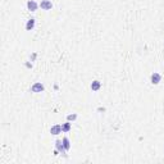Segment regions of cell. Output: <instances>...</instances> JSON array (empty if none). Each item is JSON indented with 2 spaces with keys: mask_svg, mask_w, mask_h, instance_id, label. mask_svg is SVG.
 Masks as SVG:
<instances>
[{
  "mask_svg": "<svg viewBox=\"0 0 164 164\" xmlns=\"http://www.w3.org/2000/svg\"><path fill=\"white\" fill-rule=\"evenodd\" d=\"M160 81H162V75H160V73L154 72L153 75H151V77H150V82H151L153 85H159V83H160Z\"/></svg>",
  "mask_w": 164,
  "mask_h": 164,
  "instance_id": "277c9868",
  "label": "cell"
},
{
  "mask_svg": "<svg viewBox=\"0 0 164 164\" xmlns=\"http://www.w3.org/2000/svg\"><path fill=\"white\" fill-rule=\"evenodd\" d=\"M62 132H63L62 124H54V126H52V128H50V134L53 136H58V135H60Z\"/></svg>",
  "mask_w": 164,
  "mask_h": 164,
  "instance_id": "8992f818",
  "label": "cell"
},
{
  "mask_svg": "<svg viewBox=\"0 0 164 164\" xmlns=\"http://www.w3.org/2000/svg\"><path fill=\"white\" fill-rule=\"evenodd\" d=\"M35 25H36V21H35V18H30L28 21L26 23V30L27 31H32L35 28Z\"/></svg>",
  "mask_w": 164,
  "mask_h": 164,
  "instance_id": "ba28073f",
  "label": "cell"
},
{
  "mask_svg": "<svg viewBox=\"0 0 164 164\" xmlns=\"http://www.w3.org/2000/svg\"><path fill=\"white\" fill-rule=\"evenodd\" d=\"M40 8L42 10H52L53 9V3L50 0H41L40 3Z\"/></svg>",
  "mask_w": 164,
  "mask_h": 164,
  "instance_id": "3957f363",
  "label": "cell"
},
{
  "mask_svg": "<svg viewBox=\"0 0 164 164\" xmlns=\"http://www.w3.org/2000/svg\"><path fill=\"white\" fill-rule=\"evenodd\" d=\"M90 89L92 90V91H99V90L101 89V82L100 81H97V80H95V81H92L91 82V85H90Z\"/></svg>",
  "mask_w": 164,
  "mask_h": 164,
  "instance_id": "52a82bcc",
  "label": "cell"
},
{
  "mask_svg": "<svg viewBox=\"0 0 164 164\" xmlns=\"http://www.w3.org/2000/svg\"><path fill=\"white\" fill-rule=\"evenodd\" d=\"M38 7H40V4L36 3L35 0H28L27 1V9L30 12H36L38 9Z\"/></svg>",
  "mask_w": 164,
  "mask_h": 164,
  "instance_id": "5b68a950",
  "label": "cell"
},
{
  "mask_svg": "<svg viewBox=\"0 0 164 164\" xmlns=\"http://www.w3.org/2000/svg\"><path fill=\"white\" fill-rule=\"evenodd\" d=\"M62 130H63L64 134H68V132L72 130V123H71V122H68V120H67L65 123L62 124Z\"/></svg>",
  "mask_w": 164,
  "mask_h": 164,
  "instance_id": "9c48e42d",
  "label": "cell"
},
{
  "mask_svg": "<svg viewBox=\"0 0 164 164\" xmlns=\"http://www.w3.org/2000/svg\"><path fill=\"white\" fill-rule=\"evenodd\" d=\"M54 145H55V149L59 151V153L63 155V157L67 158V150H65V147L63 145V141L62 140H55V142H54Z\"/></svg>",
  "mask_w": 164,
  "mask_h": 164,
  "instance_id": "6da1fadb",
  "label": "cell"
},
{
  "mask_svg": "<svg viewBox=\"0 0 164 164\" xmlns=\"http://www.w3.org/2000/svg\"><path fill=\"white\" fill-rule=\"evenodd\" d=\"M62 141H63V145H64V147H65V150H69L71 149V141H69V139L68 137H63L62 139Z\"/></svg>",
  "mask_w": 164,
  "mask_h": 164,
  "instance_id": "30bf717a",
  "label": "cell"
},
{
  "mask_svg": "<svg viewBox=\"0 0 164 164\" xmlns=\"http://www.w3.org/2000/svg\"><path fill=\"white\" fill-rule=\"evenodd\" d=\"M45 91V86L41 83V82H35V83L31 86V92L38 94V92H44Z\"/></svg>",
  "mask_w": 164,
  "mask_h": 164,
  "instance_id": "7a4b0ae2",
  "label": "cell"
},
{
  "mask_svg": "<svg viewBox=\"0 0 164 164\" xmlns=\"http://www.w3.org/2000/svg\"><path fill=\"white\" fill-rule=\"evenodd\" d=\"M35 58H36V53H33L32 55H31V60H35Z\"/></svg>",
  "mask_w": 164,
  "mask_h": 164,
  "instance_id": "4fadbf2b",
  "label": "cell"
},
{
  "mask_svg": "<svg viewBox=\"0 0 164 164\" xmlns=\"http://www.w3.org/2000/svg\"><path fill=\"white\" fill-rule=\"evenodd\" d=\"M76 119H77V114H76V113H72V114H68L67 115V120H68V122H75Z\"/></svg>",
  "mask_w": 164,
  "mask_h": 164,
  "instance_id": "8fae6325",
  "label": "cell"
},
{
  "mask_svg": "<svg viewBox=\"0 0 164 164\" xmlns=\"http://www.w3.org/2000/svg\"><path fill=\"white\" fill-rule=\"evenodd\" d=\"M26 67H27V68H32V64H31V63H28V62H27V63H26Z\"/></svg>",
  "mask_w": 164,
  "mask_h": 164,
  "instance_id": "7c38bea8",
  "label": "cell"
}]
</instances>
